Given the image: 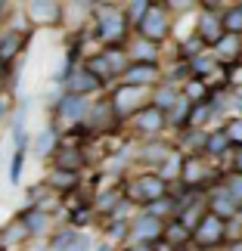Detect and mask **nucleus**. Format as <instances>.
Wrapping results in <instances>:
<instances>
[{
	"mask_svg": "<svg viewBox=\"0 0 242 251\" xmlns=\"http://www.w3.org/2000/svg\"><path fill=\"white\" fill-rule=\"evenodd\" d=\"M161 196H164V180L161 177H140L131 186V199H137V201H156Z\"/></svg>",
	"mask_w": 242,
	"mask_h": 251,
	"instance_id": "nucleus-1",
	"label": "nucleus"
},
{
	"mask_svg": "<svg viewBox=\"0 0 242 251\" xmlns=\"http://www.w3.org/2000/svg\"><path fill=\"white\" fill-rule=\"evenodd\" d=\"M224 239V220H217L215 214L202 217V224L196 226V242L199 245H215Z\"/></svg>",
	"mask_w": 242,
	"mask_h": 251,
	"instance_id": "nucleus-2",
	"label": "nucleus"
},
{
	"mask_svg": "<svg viewBox=\"0 0 242 251\" xmlns=\"http://www.w3.org/2000/svg\"><path fill=\"white\" fill-rule=\"evenodd\" d=\"M124 16H118V13H103L100 16V37L106 44H118L121 41V34H124Z\"/></svg>",
	"mask_w": 242,
	"mask_h": 251,
	"instance_id": "nucleus-3",
	"label": "nucleus"
},
{
	"mask_svg": "<svg viewBox=\"0 0 242 251\" xmlns=\"http://www.w3.org/2000/svg\"><path fill=\"white\" fill-rule=\"evenodd\" d=\"M140 28H143V34H146V37H152V41H161V37L168 34V16H164L161 9H149L146 19L140 22Z\"/></svg>",
	"mask_w": 242,
	"mask_h": 251,
	"instance_id": "nucleus-4",
	"label": "nucleus"
},
{
	"mask_svg": "<svg viewBox=\"0 0 242 251\" xmlns=\"http://www.w3.org/2000/svg\"><path fill=\"white\" fill-rule=\"evenodd\" d=\"M124 81H128V84H152V81H156V65H152V62L128 65V72H124Z\"/></svg>",
	"mask_w": 242,
	"mask_h": 251,
	"instance_id": "nucleus-5",
	"label": "nucleus"
},
{
	"mask_svg": "<svg viewBox=\"0 0 242 251\" xmlns=\"http://www.w3.org/2000/svg\"><path fill=\"white\" fill-rule=\"evenodd\" d=\"M220 28H224V19H215L211 13H205L202 22H199L202 41H205V44H220Z\"/></svg>",
	"mask_w": 242,
	"mask_h": 251,
	"instance_id": "nucleus-6",
	"label": "nucleus"
},
{
	"mask_svg": "<svg viewBox=\"0 0 242 251\" xmlns=\"http://www.w3.org/2000/svg\"><path fill=\"white\" fill-rule=\"evenodd\" d=\"M22 50V34H3L0 37V62H9Z\"/></svg>",
	"mask_w": 242,
	"mask_h": 251,
	"instance_id": "nucleus-7",
	"label": "nucleus"
},
{
	"mask_svg": "<svg viewBox=\"0 0 242 251\" xmlns=\"http://www.w3.org/2000/svg\"><path fill=\"white\" fill-rule=\"evenodd\" d=\"M31 13L37 22H56L59 19V6L56 3H31Z\"/></svg>",
	"mask_w": 242,
	"mask_h": 251,
	"instance_id": "nucleus-8",
	"label": "nucleus"
},
{
	"mask_svg": "<svg viewBox=\"0 0 242 251\" xmlns=\"http://www.w3.org/2000/svg\"><path fill=\"white\" fill-rule=\"evenodd\" d=\"M137 124H140L143 130H159L161 124H164L161 109H146V112H143V118H137Z\"/></svg>",
	"mask_w": 242,
	"mask_h": 251,
	"instance_id": "nucleus-9",
	"label": "nucleus"
},
{
	"mask_svg": "<svg viewBox=\"0 0 242 251\" xmlns=\"http://www.w3.org/2000/svg\"><path fill=\"white\" fill-rule=\"evenodd\" d=\"M81 112H84V102L75 93L69 100H62V105H59V115H65V118H81Z\"/></svg>",
	"mask_w": 242,
	"mask_h": 251,
	"instance_id": "nucleus-10",
	"label": "nucleus"
},
{
	"mask_svg": "<svg viewBox=\"0 0 242 251\" xmlns=\"http://www.w3.org/2000/svg\"><path fill=\"white\" fill-rule=\"evenodd\" d=\"M87 72H90L96 81H100V78H109V75H112V69H109V59H106V56H96V59H90V65H87Z\"/></svg>",
	"mask_w": 242,
	"mask_h": 251,
	"instance_id": "nucleus-11",
	"label": "nucleus"
},
{
	"mask_svg": "<svg viewBox=\"0 0 242 251\" xmlns=\"http://www.w3.org/2000/svg\"><path fill=\"white\" fill-rule=\"evenodd\" d=\"M211 208H215V217H217V220H224V217H233V211H236V201H233V199H224V196H220V199H215V205H211Z\"/></svg>",
	"mask_w": 242,
	"mask_h": 251,
	"instance_id": "nucleus-12",
	"label": "nucleus"
},
{
	"mask_svg": "<svg viewBox=\"0 0 242 251\" xmlns=\"http://www.w3.org/2000/svg\"><path fill=\"white\" fill-rule=\"evenodd\" d=\"M140 96H143L140 87H131V93H128V87H124V90L118 93V109H124V105H128V109H134V105L140 102Z\"/></svg>",
	"mask_w": 242,
	"mask_h": 251,
	"instance_id": "nucleus-13",
	"label": "nucleus"
},
{
	"mask_svg": "<svg viewBox=\"0 0 242 251\" xmlns=\"http://www.w3.org/2000/svg\"><path fill=\"white\" fill-rule=\"evenodd\" d=\"M224 28H227V31H233V34L242 31V6L239 9H230V13L224 16Z\"/></svg>",
	"mask_w": 242,
	"mask_h": 251,
	"instance_id": "nucleus-14",
	"label": "nucleus"
},
{
	"mask_svg": "<svg viewBox=\"0 0 242 251\" xmlns=\"http://www.w3.org/2000/svg\"><path fill=\"white\" fill-rule=\"evenodd\" d=\"M53 146H56V133H53V130H44L41 137H37V146H34V152H37V155H47V152H50Z\"/></svg>",
	"mask_w": 242,
	"mask_h": 251,
	"instance_id": "nucleus-15",
	"label": "nucleus"
},
{
	"mask_svg": "<svg viewBox=\"0 0 242 251\" xmlns=\"http://www.w3.org/2000/svg\"><path fill=\"white\" fill-rule=\"evenodd\" d=\"M78 165H81V155H75V152H62L59 155V168L62 171H75Z\"/></svg>",
	"mask_w": 242,
	"mask_h": 251,
	"instance_id": "nucleus-16",
	"label": "nucleus"
},
{
	"mask_svg": "<svg viewBox=\"0 0 242 251\" xmlns=\"http://www.w3.org/2000/svg\"><path fill=\"white\" fill-rule=\"evenodd\" d=\"M227 143H230L227 130H224V133H215V137H211V143H208V149H211V152H224V149H227Z\"/></svg>",
	"mask_w": 242,
	"mask_h": 251,
	"instance_id": "nucleus-17",
	"label": "nucleus"
},
{
	"mask_svg": "<svg viewBox=\"0 0 242 251\" xmlns=\"http://www.w3.org/2000/svg\"><path fill=\"white\" fill-rule=\"evenodd\" d=\"M187 236H189V229L183 226V224H177V226L168 229V239H171V242H187Z\"/></svg>",
	"mask_w": 242,
	"mask_h": 251,
	"instance_id": "nucleus-18",
	"label": "nucleus"
},
{
	"mask_svg": "<svg viewBox=\"0 0 242 251\" xmlns=\"http://www.w3.org/2000/svg\"><path fill=\"white\" fill-rule=\"evenodd\" d=\"M171 102H177V93L164 87V90H161V93L156 96V109H159V105H171Z\"/></svg>",
	"mask_w": 242,
	"mask_h": 251,
	"instance_id": "nucleus-19",
	"label": "nucleus"
},
{
	"mask_svg": "<svg viewBox=\"0 0 242 251\" xmlns=\"http://www.w3.org/2000/svg\"><path fill=\"white\" fill-rule=\"evenodd\" d=\"M65 251H90V239H84V236H75V239H72V245L65 248Z\"/></svg>",
	"mask_w": 242,
	"mask_h": 251,
	"instance_id": "nucleus-20",
	"label": "nucleus"
},
{
	"mask_svg": "<svg viewBox=\"0 0 242 251\" xmlns=\"http://www.w3.org/2000/svg\"><path fill=\"white\" fill-rule=\"evenodd\" d=\"M41 226H44L41 211H31V217H25V229H41Z\"/></svg>",
	"mask_w": 242,
	"mask_h": 251,
	"instance_id": "nucleus-21",
	"label": "nucleus"
},
{
	"mask_svg": "<svg viewBox=\"0 0 242 251\" xmlns=\"http://www.w3.org/2000/svg\"><path fill=\"white\" fill-rule=\"evenodd\" d=\"M227 137L236 140V143H242V121H233V124H230V127H227Z\"/></svg>",
	"mask_w": 242,
	"mask_h": 251,
	"instance_id": "nucleus-22",
	"label": "nucleus"
},
{
	"mask_svg": "<svg viewBox=\"0 0 242 251\" xmlns=\"http://www.w3.org/2000/svg\"><path fill=\"white\" fill-rule=\"evenodd\" d=\"M230 199H233V201H242V177H236L233 183H230Z\"/></svg>",
	"mask_w": 242,
	"mask_h": 251,
	"instance_id": "nucleus-23",
	"label": "nucleus"
},
{
	"mask_svg": "<svg viewBox=\"0 0 242 251\" xmlns=\"http://www.w3.org/2000/svg\"><path fill=\"white\" fill-rule=\"evenodd\" d=\"M156 236L159 233V224H156V220H143V224H140V236Z\"/></svg>",
	"mask_w": 242,
	"mask_h": 251,
	"instance_id": "nucleus-24",
	"label": "nucleus"
},
{
	"mask_svg": "<svg viewBox=\"0 0 242 251\" xmlns=\"http://www.w3.org/2000/svg\"><path fill=\"white\" fill-rule=\"evenodd\" d=\"M187 165H189V168H187V180L192 183V180H196L199 174H202V168H199V161H187Z\"/></svg>",
	"mask_w": 242,
	"mask_h": 251,
	"instance_id": "nucleus-25",
	"label": "nucleus"
},
{
	"mask_svg": "<svg viewBox=\"0 0 242 251\" xmlns=\"http://www.w3.org/2000/svg\"><path fill=\"white\" fill-rule=\"evenodd\" d=\"M189 100H199V96H205V87H199V84H189Z\"/></svg>",
	"mask_w": 242,
	"mask_h": 251,
	"instance_id": "nucleus-26",
	"label": "nucleus"
},
{
	"mask_svg": "<svg viewBox=\"0 0 242 251\" xmlns=\"http://www.w3.org/2000/svg\"><path fill=\"white\" fill-rule=\"evenodd\" d=\"M19 165H22V152H16V158H13V171H9L13 180H19Z\"/></svg>",
	"mask_w": 242,
	"mask_h": 251,
	"instance_id": "nucleus-27",
	"label": "nucleus"
},
{
	"mask_svg": "<svg viewBox=\"0 0 242 251\" xmlns=\"http://www.w3.org/2000/svg\"><path fill=\"white\" fill-rule=\"evenodd\" d=\"M131 13H134L131 19H143L140 13H149V6H146V3H134V6H131Z\"/></svg>",
	"mask_w": 242,
	"mask_h": 251,
	"instance_id": "nucleus-28",
	"label": "nucleus"
},
{
	"mask_svg": "<svg viewBox=\"0 0 242 251\" xmlns=\"http://www.w3.org/2000/svg\"><path fill=\"white\" fill-rule=\"evenodd\" d=\"M134 53H137V56H152V47L149 44H137V47H134Z\"/></svg>",
	"mask_w": 242,
	"mask_h": 251,
	"instance_id": "nucleus-29",
	"label": "nucleus"
},
{
	"mask_svg": "<svg viewBox=\"0 0 242 251\" xmlns=\"http://www.w3.org/2000/svg\"><path fill=\"white\" fill-rule=\"evenodd\" d=\"M196 72H199V75L211 72V62H208V59H196Z\"/></svg>",
	"mask_w": 242,
	"mask_h": 251,
	"instance_id": "nucleus-30",
	"label": "nucleus"
},
{
	"mask_svg": "<svg viewBox=\"0 0 242 251\" xmlns=\"http://www.w3.org/2000/svg\"><path fill=\"white\" fill-rule=\"evenodd\" d=\"M236 50H239V47H236L233 37H230V44H220V53H224V56H227V53H236Z\"/></svg>",
	"mask_w": 242,
	"mask_h": 251,
	"instance_id": "nucleus-31",
	"label": "nucleus"
},
{
	"mask_svg": "<svg viewBox=\"0 0 242 251\" xmlns=\"http://www.w3.org/2000/svg\"><path fill=\"white\" fill-rule=\"evenodd\" d=\"M236 168H239V174H242V152H239V158H236Z\"/></svg>",
	"mask_w": 242,
	"mask_h": 251,
	"instance_id": "nucleus-32",
	"label": "nucleus"
},
{
	"mask_svg": "<svg viewBox=\"0 0 242 251\" xmlns=\"http://www.w3.org/2000/svg\"><path fill=\"white\" fill-rule=\"evenodd\" d=\"M3 112H6V102H3V100H0V115H3Z\"/></svg>",
	"mask_w": 242,
	"mask_h": 251,
	"instance_id": "nucleus-33",
	"label": "nucleus"
}]
</instances>
